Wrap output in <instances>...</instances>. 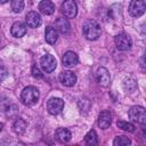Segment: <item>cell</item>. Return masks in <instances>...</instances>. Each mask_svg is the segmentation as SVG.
<instances>
[{"instance_id": "obj_23", "label": "cell", "mask_w": 146, "mask_h": 146, "mask_svg": "<svg viewBox=\"0 0 146 146\" xmlns=\"http://www.w3.org/2000/svg\"><path fill=\"white\" fill-rule=\"evenodd\" d=\"M24 8V0H11V9L14 13H21Z\"/></svg>"}, {"instance_id": "obj_7", "label": "cell", "mask_w": 146, "mask_h": 146, "mask_svg": "<svg viewBox=\"0 0 146 146\" xmlns=\"http://www.w3.org/2000/svg\"><path fill=\"white\" fill-rule=\"evenodd\" d=\"M40 64H41V67L42 70L46 72V73H50L52 72L55 68H56V59L52 55H49V54H46L44 56L41 57L40 59Z\"/></svg>"}, {"instance_id": "obj_15", "label": "cell", "mask_w": 146, "mask_h": 146, "mask_svg": "<svg viewBox=\"0 0 146 146\" xmlns=\"http://www.w3.org/2000/svg\"><path fill=\"white\" fill-rule=\"evenodd\" d=\"M55 26H56V30H58L62 34H67L71 30V25L68 21L64 17H58L55 22Z\"/></svg>"}, {"instance_id": "obj_32", "label": "cell", "mask_w": 146, "mask_h": 146, "mask_svg": "<svg viewBox=\"0 0 146 146\" xmlns=\"http://www.w3.org/2000/svg\"><path fill=\"white\" fill-rule=\"evenodd\" d=\"M144 131H145V132H146V127H144Z\"/></svg>"}, {"instance_id": "obj_11", "label": "cell", "mask_w": 146, "mask_h": 146, "mask_svg": "<svg viewBox=\"0 0 146 146\" xmlns=\"http://www.w3.org/2000/svg\"><path fill=\"white\" fill-rule=\"evenodd\" d=\"M25 22H26V25L27 26L35 29V27L40 26V24H41V17H40V15L36 11H30V13L26 14Z\"/></svg>"}, {"instance_id": "obj_29", "label": "cell", "mask_w": 146, "mask_h": 146, "mask_svg": "<svg viewBox=\"0 0 146 146\" xmlns=\"http://www.w3.org/2000/svg\"><path fill=\"white\" fill-rule=\"evenodd\" d=\"M141 32H143V33H144V34L146 35V23L141 25Z\"/></svg>"}, {"instance_id": "obj_20", "label": "cell", "mask_w": 146, "mask_h": 146, "mask_svg": "<svg viewBox=\"0 0 146 146\" xmlns=\"http://www.w3.org/2000/svg\"><path fill=\"white\" fill-rule=\"evenodd\" d=\"M13 129L17 135H22L26 130V122L22 119H17L13 124Z\"/></svg>"}, {"instance_id": "obj_1", "label": "cell", "mask_w": 146, "mask_h": 146, "mask_svg": "<svg viewBox=\"0 0 146 146\" xmlns=\"http://www.w3.org/2000/svg\"><path fill=\"white\" fill-rule=\"evenodd\" d=\"M82 31H83L84 36L88 40H97L100 36V33H102L100 25L95 19L86 21L83 26H82Z\"/></svg>"}, {"instance_id": "obj_3", "label": "cell", "mask_w": 146, "mask_h": 146, "mask_svg": "<svg viewBox=\"0 0 146 146\" xmlns=\"http://www.w3.org/2000/svg\"><path fill=\"white\" fill-rule=\"evenodd\" d=\"M129 117L137 123H144L146 121V110L141 106H132L129 110Z\"/></svg>"}, {"instance_id": "obj_13", "label": "cell", "mask_w": 146, "mask_h": 146, "mask_svg": "<svg viewBox=\"0 0 146 146\" xmlns=\"http://www.w3.org/2000/svg\"><path fill=\"white\" fill-rule=\"evenodd\" d=\"M62 62H63V65L64 66H67V67H71V66H74L78 64L79 62V58H78V55L73 51H66L62 58Z\"/></svg>"}, {"instance_id": "obj_9", "label": "cell", "mask_w": 146, "mask_h": 146, "mask_svg": "<svg viewBox=\"0 0 146 146\" xmlns=\"http://www.w3.org/2000/svg\"><path fill=\"white\" fill-rule=\"evenodd\" d=\"M59 81L66 87H72L76 82V75L71 71H63L59 74Z\"/></svg>"}, {"instance_id": "obj_2", "label": "cell", "mask_w": 146, "mask_h": 146, "mask_svg": "<svg viewBox=\"0 0 146 146\" xmlns=\"http://www.w3.org/2000/svg\"><path fill=\"white\" fill-rule=\"evenodd\" d=\"M39 97H40L39 90L33 86H29V87L24 88L21 94V100L26 106L34 105L39 100Z\"/></svg>"}, {"instance_id": "obj_31", "label": "cell", "mask_w": 146, "mask_h": 146, "mask_svg": "<svg viewBox=\"0 0 146 146\" xmlns=\"http://www.w3.org/2000/svg\"><path fill=\"white\" fill-rule=\"evenodd\" d=\"M8 0H1V3H6Z\"/></svg>"}, {"instance_id": "obj_4", "label": "cell", "mask_w": 146, "mask_h": 146, "mask_svg": "<svg viewBox=\"0 0 146 146\" xmlns=\"http://www.w3.org/2000/svg\"><path fill=\"white\" fill-rule=\"evenodd\" d=\"M115 44H116V48L119 50L125 51V50H129L131 48L132 41H131V38L128 34H125V33H119L115 36Z\"/></svg>"}, {"instance_id": "obj_28", "label": "cell", "mask_w": 146, "mask_h": 146, "mask_svg": "<svg viewBox=\"0 0 146 146\" xmlns=\"http://www.w3.org/2000/svg\"><path fill=\"white\" fill-rule=\"evenodd\" d=\"M6 74H7V72H6L5 67H3V66H1V81H3V80H5Z\"/></svg>"}, {"instance_id": "obj_25", "label": "cell", "mask_w": 146, "mask_h": 146, "mask_svg": "<svg viewBox=\"0 0 146 146\" xmlns=\"http://www.w3.org/2000/svg\"><path fill=\"white\" fill-rule=\"evenodd\" d=\"M6 113H7V115L10 116V117H15V116L18 114V107H17L16 105H10V106H8Z\"/></svg>"}, {"instance_id": "obj_16", "label": "cell", "mask_w": 146, "mask_h": 146, "mask_svg": "<svg viewBox=\"0 0 146 146\" xmlns=\"http://www.w3.org/2000/svg\"><path fill=\"white\" fill-rule=\"evenodd\" d=\"M71 131L65 129V128H58L55 132V138L59 141V143H67L71 140Z\"/></svg>"}, {"instance_id": "obj_30", "label": "cell", "mask_w": 146, "mask_h": 146, "mask_svg": "<svg viewBox=\"0 0 146 146\" xmlns=\"http://www.w3.org/2000/svg\"><path fill=\"white\" fill-rule=\"evenodd\" d=\"M144 60H145V63H146V50H145V55H144Z\"/></svg>"}, {"instance_id": "obj_27", "label": "cell", "mask_w": 146, "mask_h": 146, "mask_svg": "<svg viewBox=\"0 0 146 146\" xmlns=\"http://www.w3.org/2000/svg\"><path fill=\"white\" fill-rule=\"evenodd\" d=\"M32 75H33L34 78H42V73L40 72V70H39L35 65L32 66Z\"/></svg>"}, {"instance_id": "obj_18", "label": "cell", "mask_w": 146, "mask_h": 146, "mask_svg": "<svg viewBox=\"0 0 146 146\" xmlns=\"http://www.w3.org/2000/svg\"><path fill=\"white\" fill-rule=\"evenodd\" d=\"M44 38H46V41L49 44H55L56 41H57V38H58L57 30L54 29L52 26H47L46 32H44Z\"/></svg>"}, {"instance_id": "obj_8", "label": "cell", "mask_w": 146, "mask_h": 146, "mask_svg": "<svg viewBox=\"0 0 146 146\" xmlns=\"http://www.w3.org/2000/svg\"><path fill=\"white\" fill-rule=\"evenodd\" d=\"M64 108V100L60 98H50L47 103V110L50 114L57 115Z\"/></svg>"}, {"instance_id": "obj_21", "label": "cell", "mask_w": 146, "mask_h": 146, "mask_svg": "<svg viewBox=\"0 0 146 146\" xmlns=\"http://www.w3.org/2000/svg\"><path fill=\"white\" fill-rule=\"evenodd\" d=\"M84 141L87 145H97L98 144V139H97V133L95 130H90L86 137H84Z\"/></svg>"}, {"instance_id": "obj_6", "label": "cell", "mask_w": 146, "mask_h": 146, "mask_svg": "<svg viewBox=\"0 0 146 146\" xmlns=\"http://www.w3.org/2000/svg\"><path fill=\"white\" fill-rule=\"evenodd\" d=\"M146 10V3L143 0H131L129 5V13L133 17L141 16Z\"/></svg>"}, {"instance_id": "obj_5", "label": "cell", "mask_w": 146, "mask_h": 146, "mask_svg": "<svg viewBox=\"0 0 146 146\" xmlns=\"http://www.w3.org/2000/svg\"><path fill=\"white\" fill-rule=\"evenodd\" d=\"M62 13L67 18H74L78 13V7L74 0H64L62 3Z\"/></svg>"}, {"instance_id": "obj_14", "label": "cell", "mask_w": 146, "mask_h": 146, "mask_svg": "<svg viewBox=\"0 0 146 146\" xmlns=\"http://www.w3.org/2000/svg\"><path fill=\"white\" fill-rule=\"evenodd\" d=\"M11 35L15 38H22L23 35H25L26 33V25L22 22H15L11 25Z\"/></svg>"}, {"instance_id": "obj_12", "label": "cell", "mask_w": 146, "mask_h": 146, "mask_svg": "<svg viewBox=\"0 0 146 146\" xmlns=\"http://www.w3.org/2000/svg\"><path fill=\"white\" fill-rule=\"evenodd\" d=\"M98 125L100 129H106L111 125L112 123V113L108 111H103L99 116H98V121H97Z\"/></svg>"}, {"instance_id": "obj_24", "label": "cell", "mask_w": 146, "mask_h": 146, "mask_svg": "<svg viewBox=\"0 0 146 146\" xmlns=\"http://www.w3.org/2000/svg\"><path fill=\"white\" fill-rule=\"evenodd\" d=\"M117 127L124 131H129V132H133L135 131V127L129 123V122H125V121H117Z\"/></svg>"}, {"instance_id": "obj_22", "label": "cell", "mask_w": 146, "mask_h": 146, "mask_svg": "<svg viewBox=\"0 0 146 146\" xmlns=\"http://www.w3.org/2000/svg\"><path fill=\"white\" fill-rule=\"evenodd\" d=\"M130 144H131V140L125 136H117L113 141L114 146H125V145H130Z\"/></svg>"}, {"instance_id": "obj_10", "label": "cell", "mask_w": 146, "mask_h": 146, "mask_svg": "<svg viewBox=\"0 0 146 146\" xmlns=\"http://www.w3.org/2000/svg\"><path fill=\"white\" fill-rule=\"evenodd\" d=\"M96 78H97L98 83L102 87H107L110 84V81H111L110 73H108V71L105 67H99L98 68V71L96 73Z\"/></svg>"}, {"instance_id": "obj_26", "label": "cell", "mask_w": 146, "mask_h": 146, "mask_svg": "<svg viewBox=\"0 0 146 146\" xmlns=\"http://www.w3.org/2000/svg\"><path fill=\"white\" fill-rule=\"evenodd\" d=\"M124 87H125V89H128L129 91H132V90L136 89L137 83H136V81H135L133 79H128V80L124 82Z\"/></svg>"}, {"instance_id": "obj_19", "label": "cell", "mask_w": 146, "mask_h": 146, "mask_svg": "<svg viewBox=\"0 0 146 146\" xmlns=\"http://www.w3.org/2000/svg\"><path fill=\"white\" fill-rule=\"evenodd\" d=\"M122 14V6L119 3H114L108 9V16L112 19H117Z\"/></svg>"}, {"instance_id": "obj_17", "label": "cell", "mask_w": 146, "mask_h": 146, "mask_svg": "<svg viewBox=\"0 0 146 146\" xmlns=\"http://www.w3.org/2000/svg\"><path fill=\"white\" fill-rule=\"evenodd\" d=\"M39 10L43 15H51L55 11V5L50 0H42L39 3Z\"/></svg>"}]
</instances>
